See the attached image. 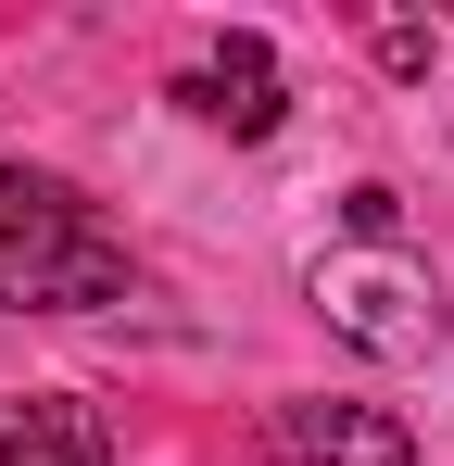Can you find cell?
<instances>
[{"label":"cell","mask_w":454,"mask_h":466,"mask_svg":"<svg viewBox=\"0 0 454 466\" xmlns=\"http://www.w3.org/2000/svg\"><path fill=\"white\" fill-rule=\"evenodd\" d=\"M265 466H417V441H404V416H378V403L291 390V403H265Z\"/></svg>","instance_id":"obj_2"},{"label":"cell","mask_w":454,"mask_h":466,"mask_svg":"<svg viewBox=\"0 0 454 466\" xmlns=\"http://www.w3.org/2000/svg\"><path fill=\"white\" fill-rule=\"evenodd\" d=\"M0 466H114V416L76 390H0Z\"/></svg>","instance_id":"obj_4"},{"label":"cell","mask_w":454,"mask_h":466,"mask_svg":"<svg viewBox=\"0 0 454 466\" xmlns=\"http://www.w3.org/2000/svg\"><path fill=\"white\" fill-rule=\"evenodd\" d=\"M315 303L341 315V340H366V353H391V366L442 340V303H429L417 265H315Z\"/></svg>","instance_id":"obj_3"},{"label":"cell","mask_w":454,"mask_h":466,"mask_svg":"<svg viewBox=\"0 0 454 466\" xmlns=\"http://www.w3.org/2000/svg\"><path fill=\"white\" fill-rule=\"evenodd\" d=\"M177 101H190L202 127H227V139H265V127L291 114V76H278V51H265V38H227L202 76H177Z\"/></svg>","instance_id":"obj_5"},{"label":"cell","mask_w":454,"mask_h":466,"mask_svg":"<svg viewBox=\"0 0 454 466\" xmlns=\"http://www.w3.org/2000/svg\"><path fill=\"white\" fill-rule=\"evenodd\" d=\"M341 228L366 239V252H391V239H404V202H391V189L366 177V189H341Z\"/></svg>","instance_id":"obj_6"},{"label":"cell","mask_w":454,"mask_h":466,"mask_svg":"<svg viewBox=\"0 0 454 466\" xmlns=\"http://www.w3.org/2000/svg\"><path fill=\"white\" fill-rule=\"evenodd\" d=\"M429 51H442V38H429V25H404V13L378 25V64H391V76H429Z\"/></svg>","instance_id":"obj_7"},{"label":"cell","mask_w":454,"mask_h":466,"mask_svg":"<svg viewBox=\"0 0 454 466\" xmlns=\"http://www.w3.org/2000/svg\"><path fill=\"white\" fill-rule=\"evenodd\" d=\"M127 239L76 202L64 177L0 164V315H101L127 303Z\"/></svg>","instance_id":"obj_1"}]
</instances>
